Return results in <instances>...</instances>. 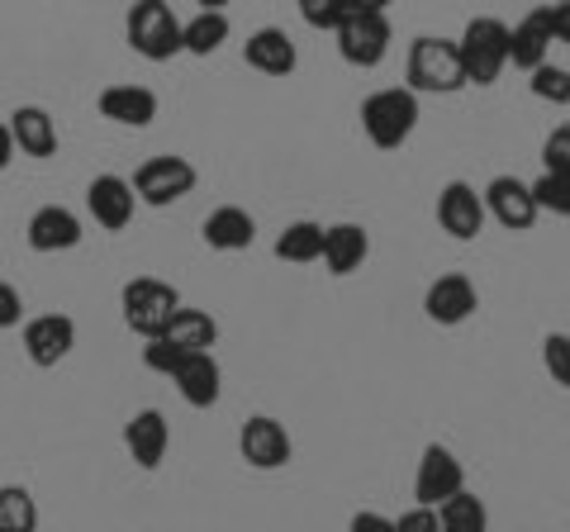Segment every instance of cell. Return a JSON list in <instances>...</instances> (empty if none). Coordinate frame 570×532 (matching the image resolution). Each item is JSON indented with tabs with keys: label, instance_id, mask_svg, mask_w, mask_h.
<instances>
[{
	"label": "cell",
	"instance_id": "obj_12",
	"mask_svg": "<svg viewBox=\"0 0 570 532\" xmlns=\"http://www.w3.org/2000/svg\"><path fill=\"white\" fill-rule=\"evenodd\" d=\"M438 228L456 243L480 238V228H485V200H480V190L471 181H448L438 190Z\"/></svg>",
	"mask_w": 570,
	"mask_h": 532
},
{
	"label": "cell",
	"instance_id": "obj_11",
	"mask_svg": "<svg viewBox=\"0 0 570 532\" xmlns=\"http://www.w3.org/2000/svg\"><path fill=\"white\" fill-rule=\"evenodd\" d=\"M480 309V290H475V280L466 272H448V276H438L433 286H428L423 295V314L433 318L438 328H456V324H466V318Z\"/></svg>",
	"mask_w": 570,
	"mask_h": 532
},
{
	"label": "cell",
	"instance_id": "obj_15",
	"mask_svg": "<svg viewBox=\"0 0 570 532\" xmlns=\"http://www.w3.org/2000/svg\"><path fill=\"white\" fill-rule=\"evenodd\" d=\"M124 447L138 461L142 471H157L167 461V447H171V423L163 410H138L129 423H124Z\"/></svg>",
	"mask_w": 570,
	"mask_h": 532
},
{
	"label": "cell",
	"instance_id": "obj_27",
	"mask_svg": "<svg viewBox=\"0 0 570 532\" xmlns=\"http://www.w3.org/2000/svg\"><path fill=\"white\" fill-rule=\"evenodd\" d=\"M438 528L442 532H490V509H485L480 494L461 490L456 500H448L438 509Z\"/></svg>",
	"mask_w": 570,
	"mask_h": 532
},
{
	"label": "cell",
	"instance_id": "obj_35",
	"mask_svg": "<svg viewBox=\"0 0 570 532\" xmlns=\"http://www.w3.org/2000/svg\"><path fill=\"white\" fill-rule=\"evenodd\" d=\"M395 532H442L438 528V509H404L400 519H395Z\"/></svg>",
	"mask_w": 570,
	"mask_h": 532
},
{
	"label": "cell",
	"instance_id": "obj_25",
	"mask_svg": "<svg viewBox=\"0 0 570 532\" xmlns=\"http://www.w3.org/2000/svg\"><path fill=\"white\" fill-rule=\"evenodd\" d=\"M276 257L281 262H291V266H309L324 257V224H314V219H295V224H285L281 228V238H276Z\"/></svg>",
	"mask_w": 570,
	"mask_h": 532
},
{
	"label": "cell",
	"instance_id": "obj_18",
	"mask_svg": "<svg viewBox=\"0 0 570 532\" xmlns=\"http://www.w3.org/2000/svg\"><path fill=\"white\" fill-rule=\"evenodd\" d=\"M171 385L181 390V400L190 404V410H214L224 395V371L219 362H214V352H195V357H186L181 366H176Z\"/></svg>",
	"mask_w": 570,
	"mask_h": 532
},
{
	"label": "cell",
	"instance_id": "obj_31",
	"mask_svg": "<svg viewBox=\"0 0 570 532\" xmlns=\"http://www.w3.org/2000/svg\"><path fill=\"white\" fill-rule=\"evenodd\" d=\"M532 200H538V209H551V215H566L570 219V176L542 171L538 181H532Z\"/></svg>",
	"mask_w": 570,
	"mask_h": 532
},
{
	"label": "cell",
	"instance_id": "obj_3",
	"mask_svg": "<svg viewBox=\"0 0 570 532\" xmlns=\"http://www.w3.org/2000/svg\"><path fill=\"white\" fill-rule=\"evenodd\" d=\"M456 52H461L466 86H494L509 67V24L494 20V14H480V20H471L461 29Z\"/></svg>",
	"mask_w": 570,
	"mask_h": 532
},
{
	"label": "cell",
	"instance_id": "obj_14",
	"mask_svg": "<svg viewBox=\"0 0 570 532\" xmlns=\"http://www.w3.org/2000/svg\"><path fill=\"white\" fill-rule=\"evenodd\" d=\"M134 186L124 181V176H115V171H105V176H96L91 186H86V209H91V219L105 228V234H119V228H129V219H134Z\"/></svg>",
	"mask_w": 570,
	"mask_h": 532
},
{
	"label": "cell",
	"instance_id": "obj_30",
	"mask_svg": "<svg viewBox=\"0 0 570 532\" xmlns=\"http://www.w3.org/2000/svg\"><path fill=\"white\" fill-rule=\"evenodd\" d=\"M528 91L538 100H547V105H570V67H557V62L538 67L532 81H528Z\"/></svg>",
	"mask_w": 570,
	"mask_h": 532
},
{
	"label": "cell",
	"instance_id": "obj_39",
	"mask_svg": "<svg viewBox=\"0 0 570 532\" xmlns=\"http://www.w3.org/2000/svg\"><path fill=\"white\" fill-rule=\"evenodd\" d=\"M10 157H14V138H10V129L0 124V171L10 167Z\"/></svg>",
	"mask_w": 570,
	"mask_h": 532
},
{
	"label": "cell",
	"instance_id": "obj_4",
	"mask_svg": "<svg viewBox=\"0 0 570 532\" xmlns=\"http://www.w3.org/2000/svg\"><path fill=\"white\" fill-rule=\"evenodd\" d=\"M119 309H124V324H129L142 343H153V338H163L171 314L181 309V290L157 276H134L129 286L119 290Z\"/></svg>",
	"mask_w": 570,
	"mask_h": 532
},
{
	"label": "cell",
	"instance_id": "obj_23",
	"mask_svg": "<svg viewBox=\"0 0 570 532\" xmlns=\"http://www.w3.org/2000/svg\"><path fill=\"white\" fill-rule=\"evenodd\" d=\"M509 62L519 67V72H528V77L551 62V33H547V20H542V6L528 10L523 20L509 29Z\"/></svg>",
	"mask_w": 570,
	"mask_h": 532
},
{
	"label": "cell",
	"instance_id": "obj_1",
	"mask_svg": "<svg viewBox=\"0 0 570 532\" xmlns=\"http://www.w3.org/2000/svg\"><path fill=\"white\" fill-rule=\"evenodd\" d=\"M404 77H409L404 91H414V96H456L461 86H466L456 39H433V33L414 39V43H409Z\"/></svg>",
	"mask_w": 570,
	"mask_h": 532
},
{
	"label": "cell",
	"instance_id": "obj_36",
	"mask_svg": "<svg viewBox=\"0 0 570 532\" xmlns=\"http://www.w3.org/2000/svg\"><path fill=\"white\" fill-rule=\"evenodd\" d=\"M20 318H24V299H20V290H14L10 280H0V333L14 328Z\"/></svg>",
	"mask_w": 570,
	"mask_h": 532
},
{
	"label": "cell",
	"instance_id": "obj_32",
	"mask_svg": "<svg viewBox=\"0 0 570 532\" xmlns=\"http://www.w3.org/2000/svg\"><path fill=\"white\" fill-rule=\"evenodd\" d=\"M542 366L561 390H570V333H547L542 338Z\"/></svg>",
	"mask_w": 570,
	"mask_h": 532
},
{
	"label": "cell",
	"instance_id": "obj_5",
	"mask_svg": "<svg viewBox=\"0 0 570 532\" xmlns=\"http://www.w3.org/2000/svg\"><path fill=\"white\" fill-rule=\"evenodd\" d=\"M390 14H385V0H356L352 20L337 29V52H343V62L362 67V72H371V67H381L390 58Z\"/></svg>",
	"mask_w": 570,
	"mask_h": 532
},
{
	"label": "cell",
	"instance_id": "obj_21",
	"mask_svg": "<svg viewBox=\"0 0 570 532\" xmlns=\"http://www.w3.org/2000/svg\"><path fill=\"white\" fill-rule=\"evenodd\" d=\"M96 110L110 124H124V129H148V124L157 119V96L148 91V86H134V81L105 86L100 100H96Z\"/></svg>",
	"mask_w": 570,
	"mask_h": 532
},
{
	"label": "cell",
	"instance_id": "obj_34",
	"mask_svg": "<svg viewBox=\"0 0 570 532\" xmlns=\"http://www.w3.org/2000/svg\"><path fill=\"white\" fill-rule=\"evenodd\" d=\"M181 362H186V352H176L163 338H153L148 347H142V366L157 371V376H176V366H181Z\"/></svg>",
	"mask_w": 570,
	"mask_h": 532
},
{
	"label": "cell",
	"instance_id": "obj_24",
	"mask_svg": "<svg viewBox=\"0 0 570 532\" xmlns=\"http://www.w3.org/2000/svg\"><path fill=\"white\" fill-rule=\"evenodd\" d=\"M214 338H219V324L205 314V309H176L171 314V324L163 333V343H171L176 352H186V357H195V352H209Z\"/></svg>",
	"mask_w": 570,
	"mask_h": 532
},
{
	"label": "cell",
	"instance_id": "obj_20",
	"mask_svg": "<svg viewBox=\"0 0 570 532\" xmlns=\"http://www.w3.org/2000/svg\"><path fill=\"white\" fill-rule=\"evenodd\" d=\"M6 129H10L14 148H20L24 157H39V162L58 157V119H52L43 105H20V110L10 115Z\"/></svg>",
	"mask_w": 570,
	"mask_h": 532
},
{
	"label": "cell",
	"instance_id": "obj_33",
	"mask_svg": "<svg viewBox=\"0 0 570 532\" xmlns=\"http://www.w3.org/2000/svg\"><path fill=\"white\" fill-rule=\"evenodd\" d=\"M542 167L570 176V124H561V129L547 134V144H542Z\"/></svg>",
	"mask_w": 570,
	"mask_h": 532
},
{
	"label": "cell",
	"instance_id": "obj_10",
	"mask_svg": "<svg viewBox=\"0 0 570 532\" xmlns=\"http://www.w3.org/2000/svg\"><path fill=\"white\" fill-rule=\"evenodd\" d=\"M480 200H485V219L509 228V234H528L542 215L538 200H532V186L519 181V176H494V181L480 190Z\"/></svg>",
	"mask_w": 570,
	"mask_h": 532
},
{
	"label": "cell",
	"instance_id": "obj_19",
	"mask_svg": "<svg viewBox=\"0 0 570 532\" xmlns=\"http://www.w3.org/2000/svg\"><path fill=\"white\" fill-rule=\"evenodd\" d=\"M200 238H205V247H214V253H247V247L257 243V219L247 215L243 205H219L205 215Z\"/></svg>",
	"mask_w": 570,
	"mask_h": 532
},
{
	"label": "cell",
	"instance_id": "obj_13",
	"mask_svg": "<svg viewBox=\"0 0 570 532\" xmlns=\"http://www.w3.org/2000/svg\"><path fill=\"white\" fill-rule=\"evenodd\" d=\"M20 343H24V357L48 371V366L71 357V347H77V324H71L67 314H39L24 324Z\"/></svg>",
	"mask_w": 570,
	"mask_h": 532
},
{
	"label": "cell",
	"instance_id": "obj_7",
	"mask_svg": "<svg viewBox=\"0 0 570 532\" xmlns=\"http://www.w3.org/2000/svg\"><path fill=\"white\" fill-rule=\"evenodd\" d=\"M195 181H200V171H195L190 157H176V152H157L148 157L138 171H134V200L153 205V209H167L176 200H186V195L195 190Z\"/></svg>",
	"mask_w": 570,
	"mask_h": 532
},
{
	"label": "cell",
	"instance_id": "obj_2",
	"mask_svg": "<svg viewBox=\"0 0 570 532\" xmlns=\"http://www.w3.org/2000/svg\"><path fill=\"white\" fill-rule=\"evenodd\" d=\"M419 119H423L419 115V96L404 91V86H385V91H371L362 100V129L381 152L404 148L409 138H414Z\"/></svg>",
	"mask_w": 570,
	"mask_h": 532
},
{
	"label": "cell",
	"instance_id": "obj_37",
	"mask_svg": "<svg viewBox=\"0 0 570 532\" xmlns=\"http://www.w3.org/2000/svg\"><path fill=\"white\" fill-rule=\"evenodd\" d=\"M542 20H547L551 43H570V0H561V6H542Z\"/></svg>",
	"mask_w": 570,
	"mask_h": 532
},
{
	"label": "cell",
	"instance_id": "obj_29",
	"mask_svg": "<svg viewBox=\"0 0 570 532\" xmlns=\"http://www.w3.org/2000/svg\"><path fill=\"white\" fill-rule=\"evenodd\" d=\"M356 0H299V14H305L309 29H324V33H337L347 20H352Z\"/></svg>",
	"mask_w": 570,
	"mask_h": 532
},
{
	"label": "cell",
	"instance_id": "obj_26",
	"mask_svg": "<svg viewBox=\"0 0 570 532\" xmlns=\"http://www.w3.org/2000/svg\"><path fill=\"white\" fill-rule=\"evenodd\" d=\"M224 43H228L224 10H200L195 20L181 24V52H190V58H209V52H219Z\"/></svg>",
	"mask_w": 570,
	"mask_h": 532
},
{
	"label": "cell",
	"instance_id": "obj_28",
	"mask_svg": "<svg viewBox=\"0 0 570 532\" xmlns=\"http://www.w3.org/2000/svg\"><path fill=\"white\" fill-rule=\"evenodd\" d=\"M0 532H39V504L24 485L0 490Z\"/></svg>",
	"mask_w": 570,
	"mask_h": 532
},
{
	"label": "cell",
	"instance_id": "obj_6",
	"mask_svg": "<svg viewBox=\"0 0 570 532\" xmlns=\"http://www.w3.org/2000/svg\"><path fill=\"white\" fill-rule=\"evenodd\" d=\"M124 33H129V48L148 62H171L181 52V20H176V10L163 6V0L134 6L129 20H124Z\"/></svg>",
	"mask_w": 570,
	"mask_h": 532
},
{
	"label": "cell",
	"instance_id": "obj_22",
	"mask_svg": "<svg viewBox=\"0 0 570 532\" xmlns=\"http://www.w3.org/2000/svg\"><path fill=\"white\" fill-rule=\"evenodd\" d=\"M371 257V234L362 224H328L324 228V262L328 276H352L362 272V262Z\"/></svg>",
	"mask_w": 570,
	"mask_h": 532
},
{
	"label": "cell",
	"instance_id": "obj_16",
	"mask_svg": "<svg viewBox=\"0 0 570 532\" xmlns=\"http://www.w3.org/2000/svg\"><path fill=\"white\" fill-rule=\"evenodd\" d=\"M243 62L253 67V72H262V77H291L299 67V48H295V39L285 29L266 24L243 43Z\"/></svg>",
	"mask_w": 570,
	"mask_h": 532
},
{
	"label": "cell",
	"instance_id": "obj_17",
	"mask_svg": "<svg viewBox=\"0 0 570 532\" xmlns=\"http://www.w3.org/2000/svg\"><path fill=\"white\" fill-rule=\"evenodd\" d=\"M24 238H29L33 253H71L86 234H81V219L71 215L67 205H43V209L29 215Z\"/></svg>",
	"mask_w": 570,
	"mask_h": 532
},
{
	"label": "cell",
	"instance_id": "obj_38",
	"mask_svg": "<svg viewBox=\"0 0 570 532\" xmlns=\"http://www.w3.org/2000/svg\"><path fill=\"white\" fill-rule=\"evenodd\" d=\"M347 532H395V519H385L376 509H362V513H352Z\"/></svg>",
	"mask_w": 570,
	"mask_h": 532
},
{
	"label": "cell",
	"instance_id": "obj_8",
	"mask_svg": "<svg viewBox=\"0 0 570 532\" xmlns=\"http://www.w3.org/2000/svg\"><path fill=\"white\" fill-rule=\"evenodd\" d=\"M461 490H466V466L456 461V452L442 447V442H428L419 456V475H414V504L442 509L448 500H456Z\"/></svg>",
	"mask_w": 570,
	"mask_h": 532
},
{
	"label": "cell",
	"instance_id": "obj_9",
	"mask_svg": "<svg viewBox=\"0 0 570 532\" xmlns=\"http://www.w3.org/2000/svg\"><path fill=\"white\" fill-rule=\"evenodd\" d=\"M238 452H243V461L253 471H281V466H291L295 442H291V433H285L281 418L253 414L243 423V433H238Z\"/></svg>",
	"mask_w": 570,
	"mask_h": 532
}]
</instances>
